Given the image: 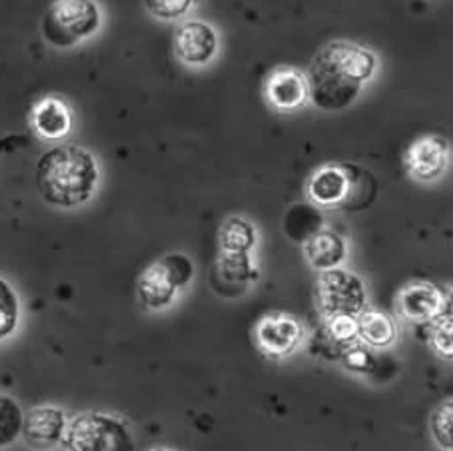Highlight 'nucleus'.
Segmentation results:
<instances>
[{
	"label": "nucleus",
	"mask_w": 453,
	"mask_h": 451,
	"mask_svg": "<svg viewBox=\"0 0 453 451\" xmlns=\"http://www.w3.org/2000/svg\"><path fill=\"white\" fill-rule=\"evenodd\" d=\"M376 194V178L357 164H326L308 180V196L318 208L362 212Z\"/></svg>",
	"instance_id": "3"
},
{
	"label": "nucleus",
	"mask_w": 453,
	"mask_h": 451,
	"mask_svg": "<svg viewBox=\"0 0 453 451\" xmlns=\"http://www.w3.org/2000/svg\"><path fill=\"white\" fill-rule=\"evenodd\" d=\"M256 340L262 352L270 357H286L303 340V325L292 316H268L257 324Z\"/></svg>",
	"instance_id": "12"
},
{
	"label": "nucleus",
	"mask_w": 453,
	"mask_h": 451,
	"mask_svg": "<svg viewBox=\"0 0 453 451\" xmlns=\"http://www.w3.org/2000/svg\"><path fill=\"white\" fill-rule=\"evenodd\" d=\"M142 3L154 19L172 22L184 19L200 0H142Z\"/></svg>",
	"instance_id": "22"
},
{
	"label": "nucleus",
	"mask_w": 453,
	"mask_h": 451,
	"mask_svg": "<svg viewBox=\"0 0 453 451\" xmlns=\"http://www.w3.org/2000/svg\"><path fill=\"white\" fill-rule=\"evenodd\" d=\"M257 242V234L254 224L246 218L232 216L222 224L220 230V246L222 252L228 254H250Z\"/></svg>",
	"instance_id": "17"
},
{
	"label": "nucleus",
	"mask_w": 453,
	"mask_h": 451,
	"mask_svg": "<svg viewBox=\"0 0 453 451\" xmlns=\"http://www.w3.org/2000/svg\"><path fill=\"white\" fill-rule=\"evenodd\" d=\"M322 214L319 210L308 204H296L288 210L284 228L294 242H306V240L316 234V232L322 228Z\"/></svg>",
	"instance_id": "18"
},
{
	"label": "nucleus",
	"mask_w": 453,
	"mask_h": 451,
	"mask_svg": "<svg viewBox=\"0 0 453 451\" xmlns=\"http://www.w3.org/2000/svg\"><path fill=\"white\" fill-rule=\"evenodd\" d=\"M154 451H170V449H154Z\"/></svg>",
	"instance_id": "27"
},
{
	"label": "nucleus",
	"mask_w": 453,
	"mask_h": 451,
	"mask_svg": "<svg viewBox=\"0 0 453 451\" xmlns=\"http://www.w3.org/2000/svg\"><path fill=\"white\" fill-rule=\"evenodd\" d=\"M103 27L96 0H54L42 17V36L54 49H73Z\"/></svg>",
	"instance_id": "4"
},
{
	"label": "nucleus",
	"mask_w": 453,
	"mask_h": 451,
	"mask_svg": "<svg viewBox=\"0 0 453 451\" xmlns=\"http://www.w3.org/2000/svg\"><path fill=\"white\" fill-rule=\"evenodd\" d=\"M400 314L410 322H432L440 317L445 310L443 294L435 286L416 282L405 286L397 295Z\"/></svg>",
	"instance_id": "13"
},
{
	"label": "nucleus",
	"mask_w": 453,
	"mask_h": 451,
	"mask_svg": "<svg viewBox=\"0 0 453 451\" xmlns=\"http://www.w3.org/2000/svg\"><path fill=\"white\" fill-rule=\"evenodd\" d=\"M265 103H268L276 112H296L308 104L310 92L306 74L300 70L282 66L276 68L274 73L265 80Z\"/></svg>",
	"instance_id": "9"
},
{
	"label": "nucleus",
	"mask_w": 453,
	"mask_h": 451,
	"mask_svg": "<svg viewBox=\"0 0 453 451\" xmlns=\"http://www.w3.org/2000/svg\"><path fill=\"white\" fill-rule=\"evenodd\" d=\"M220 276L228 284H246L256 279V270L250 254H228L224 252L220 264H218Z\"/></svg>",
	"instance_id": "21"
},
{
	"label": "nucleus",
	"mask_w": 453,
	"mask_h": 451,
	"mask_svg": "<svg viewBox=\"0 0 453 451\" xmlns=\"http://www.w3.org/2000/svg\"><path fill=\"white\" fill-rule=\"evenodd\" d=\"M65 411L54 406H36L25 414L20 435L33 449L46 451L58 446L62 438H65Z\"/></svg>",
	"instance_id": "11"
},
{
	"label": "nucleus",
	"mask_w": 453,
	"mask_h": 451,
	"mask_svg": "<svg viewBox=\"0 0 453 451\" xmlns=\"http://www.w3.org/2000/svg\"><path fill=\"white\" fill-rule=\"evenodd\" d=\"M376 70L378 57L365 46L348 41L326 44L306 73L310 103L324 112L346 111L356 104Z\"/></svg>",
	"instance_id": "1"
},
{
	"label": "nucleus",
	"mask_w": 453,
	"mask_h": 451,
	"mask_svg": "<svg viewBox=\"0 0 453 451\" xmlns=\"http://www.w3.org/2000/svg\"><path fill=\"white\" fill-rule=\"evenodd\" d=\"M22 408L11 395L0 394V449L12 446L22 432Z\"/></svg>",
	"instance_id": "19"
},
{
	"label": "nucleus",
	"mask_w": 453,
	"mask_h": 451,
	"mask_svg": "<svg viewBox=\"0 0 453 451\" xmlns=\"http://www.w3.org/2000/svg\"><path fill=\"white\" fill-rule=\"evenodd\" d=\"M318 306L326 317L330 316H359L365 310L368 294L362 278L343 268L326 270L316 286Z\"/></svg>",
	"instance_id": "7"
},
{
	"label": "nucleus",
	"mask_w": 453,
	"mask_h": 451,
	"mask_svg": "<svg viewBox=\"0 0 453 451\" xmlns=\"http://www.w3.org/2000/svg\"><path fill=\"white\" fill-rule=\"evenodd\" d=\"M303 254H306L311 268L326 271L342 266V262L348 256V244L338 232L319 228L316 234H311L303 242Z\"/></svg>",
	"instance_id": "14"
},
{
	"label": "nucleus",
	"mask_w": 453,
	"mask_h": 451,
	"mask_svg": "<svg viewBox=\"0 0 453 451\" xmlns=\"http://www.w3.org/2000/svg\"><path fill=\"white\" fill-rule=\"evenodd\" d=\"M343 363H346L349 370L364 373V371L372 370L373 355L370 349H365L362 346H349L348 352L343 354Z\"/></svg>",
	"instance_id": "26"
},
{
	"label": "nucleus",
	"mask_w": 453,
	"mask_h": 451,
	"mask_svg": "<svg viewBox=\"0 0 453 451\" xmlns=\"http://www.w3.org/2000/svg\"><path fill=\"white\" fill-rule=\"evenodd\" d=\"M174 50L178 60L186 66H208L220 50V38L214 27L204 20H184L176 28Z\"/></svg>",
	"instance_id": "8"
},
{
	"label": "nucleus",
	"mask_w": 453,
	"mask_h": 451,
	"mask_svg": "<svg viewBox=\"0 0 453 451\" xmlns=\"http://www.w3.org/2000/svg\"><path fill=\"white\" fill-rule=\"evenodd\" d=\"M194 279V262L186 254H166L138 278V302L146 310H164Z\"/></svg>",
	"instance_id": "6"
},
{
	"label": "nucleus",
	"mask_w": 453,
	"mask_h": 451,
	"mask_svg": "<svg viewBox=\"0 0 453 451\" xmlns=\"http://www.w3.org/2000/svg\"><path fill=\"white\" fill-rule=\"evenodd\" d=\"M20 320V300L14 287L0 278V341L12 336Z\"/></svg>",
	"instance_id": "20"
},
{
	"label": "nucleus",
	"mask_w": 453,
	"mask_h": 451,
	"mask_svg": "<svg viewBox=\"0 0 453 451\" xmlns=\"http://www.w3.org/2000/svg\"><path fill=\"white\" fill-rule=\"evenodd\" d=\"M432 333H429V338H432V346L434 349L440 355L443 357H451V317L448 316V320H445V316L441 314L440 317H435L432 320Z\"/></svg>",
	"instance_id": "25"
},
{
	"label": "nucleus",
	"mask_w": 453,
	"mask_h": 451,
	"mask_svg": "<svg viewBox=\"0 0 453 451\" xmlns=\"http://www.w3.org/2000/svg\"><path fill=\"white\" fill-rule=\"evenodd\" d=\"M449 162V144L441 136H424L405 152V168L419 182H434L441 178Z\"/></svg>",
	"instance_id": "10"
},
{
	"label": "nucleus",
	"mask_w": 453,
	"mask_h": 451,
	"mask_svg": "<svg viewBox=\"0 0 453 451\" xmlns=\"http://www.w3.org/2000/svg\"><path fill=\"white\" fill-rule=\"evenodd\" d=\"M98 180V162L82 146H54L36 162V190L50 206L76 208L86 204L95 196Z\"/></svg>",
	"instance_id": "2"
},
{
	"label": "nucleus",
	"mask_w": 453,
	"mask_h": 451,
	"mask_svg": "<svg viewBox=\"0 0 453 451\" xmlns=\"http://www.w3.org/2000/svg\"><path fill=\"white\" fill-rule=\"evenodd\" d=\"M429 427H432V433H434L435 441L440 443V446L445 451H451V447H453V408H451V401L441 403V406L434 411Z\"/></svg>",
	"instance_id": "24"
},
{
	"label": "nucleus",
	"mask_w": 453,
	"mask_h": 451,
	"mask_svg": "<svg viewBox=\"0 0 453 451\" xmlns=\"http://www.w3.org/2000/svg\"><path fill=\"white\" fill-rule=\"evenodd\" d=\"M357 336L368 346L388 348L397 338V328L392 317L376 310H364L357 316Z\"/></svg>",
	"instance_id": "16"
},
{
	"label": "nucleus",
	"mask_w": 453,
	"mask_h": 451,
	"mask_svg": "<svg viewBox=\"0 0 453 451\" xmlns=\"http://www.w3.org/2000/svg\"><path fill=\"white\" fill-rule=\"evenodd\" d=\"M326 332L330 340L342 346H354L357 336V316H330L326 320Z\"/></svg>",
	"instance_id": "23"
},
{
	"label": "nucleus",
	"mask_w": 453,
	"mask_h": 451,
	"mask_svg": "<svg viewBox=\"0 0 453 451\" xmlns=\"http://www.w3.org/2000/svg\"><path fill=\"white\" fill-rule=\"evenodd\" d=\"M33 126L46 140H60L73 128V114L62 100L44 98L35 106Z\"/></svg>",
	"instance_id": "15"
},
{
	"label": "nucleus",
	"mask_w": 453,
	"mask_h": 451,
	"mask_svg": "<svg viewBox=\"0 0 453 451\" xmlns=\"http://www.w3.org/2000/svg\"><path fill=\"white\" fill-rule=\"evenodd\" d=\"M62 443L68 451H136L128 424L100 411L76 416L66 425Z\"/></svg>",
	"instance_id": "5"
}]
</instances>
